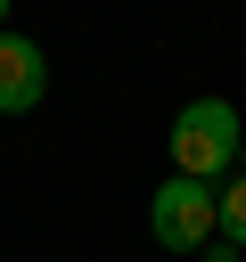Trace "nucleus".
<instances>
[{"mask_svg": "<svg viewBox=\"0 0 246 262\" xmlns=\"http://www.w3.org/2000/svg\"><path fill=\"white\" fill-rule=\"evenodd\" d=\"M213 229H221V237L246 254V172H230V180L213 188Z\"/></svg>", "mask_w": 246, "mask_h": 262, "instance_id": "obj_4", "label": "nucleus"}, {"mask_svg": "<svg viewBox=\"0 0 246 262\" xmlns=\"http://www.w3.org/2000/svg\"><path fill=\"white\" fill-rule=\"evenodd\" d=\"M197 262H246V254H238V246H230V237H213V246H205V254H197Z\"/></svg>", "mask_w": 246, "mask_h": 262, "instance_id": "obj_5", "label": "nucleus"}, {"mask_svg": "<svg viewBox=\"0 0 246 262\" xmlns=\"http://www.w3.org/2000/svg\"><path fill=\"white\" fill-rule=\"evenodd\" d=\"M238 147H246V123H238L230 98H189V106L172 115V172H180V180L221 188V180L238 172Z\"/></svg>", "mask_w": 246, "mask_h": 262, "instance_id": "obj_1", "label": "nucleus"}, {"mask_svg": "<svg viewBox=\"0 0 246 262\" xmlns=\"http://www.w3.org/2000/svg\"><path fill=\"white\" fill-rule=\"evenodd\" d=\"M8 8H16V0H0V33H8Z\"/></svg>", "mask_w": 246, "mask_h": 262, "instance_id": "obj_6", "label": "nucleus"}, {"mask_svg": "<svg viewBox=\"0 0 246 262\" xmlns=\"http://www.w3.org/2000/svg\"><path fill=\"white\" fill-rule=\"evenodd\" d=\"M49 90V57L25 33H0V115H33Z\"/></svg>", "mask_w": 246, "mask_h": 262, "instance_id": "obj_3", "label": "nucleus"}, {"mask_svg": "<svg viewBox=\"0 0 246 262\" xmlns=\"http://www.w3.org/2000/svg\"><path fill=\"white\" fill-rule=\"evenodd\" d=\"M148 229H156V246L164 254H205L221 229H213V188L205 180H164L156 196H148Z\"/></svg>", "mask_w": 246, "mask_h": 262, "instance_id": "obj_2", "label": "nucleus"}, {"mask_svg": "<svg viewBox=\"0 0 246 262\" xmlns=\"http://www.w3.org/2000/svg\"><path fill=\"white\" fill-rule=\"evenodd\" d=\"M238 172H246V147H238Z\"/></svg>", "mask_w": 246, "mask_h": 262, "instance_id": "obj_7", "label": "nucleus"}]
</instances>
